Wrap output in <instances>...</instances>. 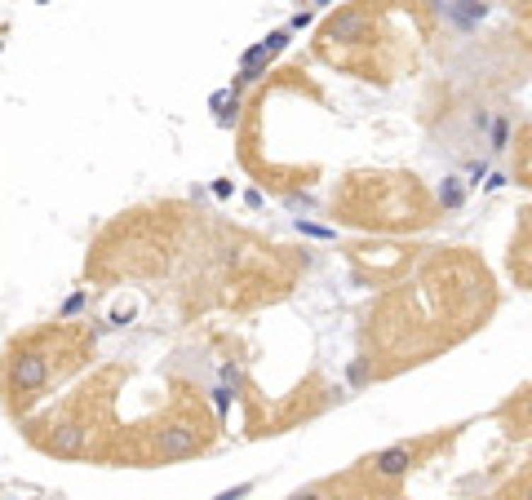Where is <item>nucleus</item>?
<instances>
[{
	"label": "nucleus",
	"mask_w": 532,
	"mask_h": 500,
	"mask_svg": "<svg viewBox=\"0 0 532 500\" xmlns=\"http://www.w3.org/2000/svg\"><path fill=\"white\" fill-rule=\"evenodd\" d=\"M45 447L54 456H80V447H85V425H76V421L54 425V434L45 439Z\"/></svg>",
	"instance_id": "obj_5"
},
{
	"label": "nucleus",
	"mask_w": 532,
	"mask_h": 500,
	"mask_svg": "<svg viewBox=\"0 0 532 500\" xmlns=\"http://www.w3.org/2000/svg\"><path fill=\"white\" fill-rule=\"evenodd\" d=\"M195 447H200V434H195V425H187V421H173V425H164L160 434H156V452L164 460L195 456Z\"/></svg>",
	"instance_id": "obj_2"
},
{
	"label": "nucleus",
	"mask_w": 532,
	"mask_h": 500,
	"mask_svg": "<svg viewBox=\"0 0 532 500\" xmlns=\"http://www.w3.org/2000/svg\"><path fill=\"white\" fill-rule=\"evenodd\" d=\"M45 381H49V359L40 355V350H23V355H13V368H9V386L13 390L31 394V390H40Z\"/></svg>",
	"instance_id": "obj_1"
},
{
	"label": "nucleus",
	"mask_w": 532,
	"mask_h": 500,
	"mask_svg": "<svg viewBox=\"0 0 532 500\" xmlns=\"http://www.w3.org/2000/svg\"><path fill=\"white\" fill-rule=\"evenodd\" d=\"M240 496H248V482H240V487H231V492H222L218 500H240Z\"/></svg>",
	"instance_id": "obj_9"
},
{
	"label": "nucleus",
	"mask_w": 532,
	"mask_h": 500,
	"mask_svg": "<svg viewBox=\"0 0 532 500\" xmlns=\"http://www.w3.org/2000/svg\"><path fill=\"white\" fill-rule=\"evenodd\" d=\"M293 500H324V496H320V492H297Z\"/></svg>",
	"instance_id": "obj_10"
},
{
	"label": "nucleus",
	"mask_w": 532,
	"mask_h": 500,
	"mask_svg": "<svg viewBox=\"0 0 532 500\" xmlns=\"http://www.w3.org/2000/svg\"><path fill=\"white\" fill-rule=\"evenodd\" d=\"M213 111H218V120L226 124L231 115H236V93H218V97H213Z\"/></svg>",
	"instance_id": "obj_7"
},
{
	"label": "nucleus",
	"mask_w": 532,
	"mask_h": 500,
	"mask_svg": "<svg viewBox=\"0 0 532 500\" xmlns=\"http://www.w3.org/2000/svg\"><path fill=\"white\" fill-rule=\"evenodd\" d=\"M506 133H510L506 120H497V124H492V151H502V146H506Z\"/></svg>",
	"instance_id": "obj_8"
},
{
	"label": "nucleus",
	"mask_w": 532,
	"mask_h": 500,
	"mask_svg": "<svg viewBox=\"0 0 532 500\" xmlns=\"http://www.w3.org/2000/svg\"><path fill=\"white\" fill-rule=\"evenodd\" d=\"M519 500H532V487H524V496H519Z\"/></svg>",
	"instance_id": "obj_11"
},
{
	"label": "nucleus",
	"mask_w": 532,
	"mask_h": 500,
	"mask_svg": "<svg viewBox=\"0 0 532 500\" xmlns=\"http://www.w3.org/2000/svg\"><path fill=\"white\" fill-rule=\"evenodd\" d=\"M439 199H444V208H461L466 191L457 186V177H444V186H439Z\"/></svg>",
	"instance_id": "obj_6"
},
{
	"label": "nucleus",
	"mask_w": 532,
	"mask_h": 500,
	"mask_svg": "<svg viewBox=\"0 0 532 500\" xmlns=\"http://www.w3.org/2000/svg\"><path fill=\"white\" fill-rule=\"evenodd\" d=\"M412 460H417V452H412L408 443H395V447H386V452H377L369 465H373V474H381V478H399V474L412 470Z\"/></svg>",
	"instance_id": "obj_4"
},
{
	"label": "nucleus",
	"mask_w": 532,
	"mask_h": 500,
	"mask_svg": "<svg viewBox=\"0 0 532 500\" xmlns=\"http://www.w3.org/2000/svg\"><path fill=\"white\" fill-rule=\"evenodd\" d=\"M369 27H373V18H369L364 9H342L337 18H328L324 40H332V44H355V40L369 36Z\"/></svg>",
	"instance_id": "obj_3"
}]
</instances>
